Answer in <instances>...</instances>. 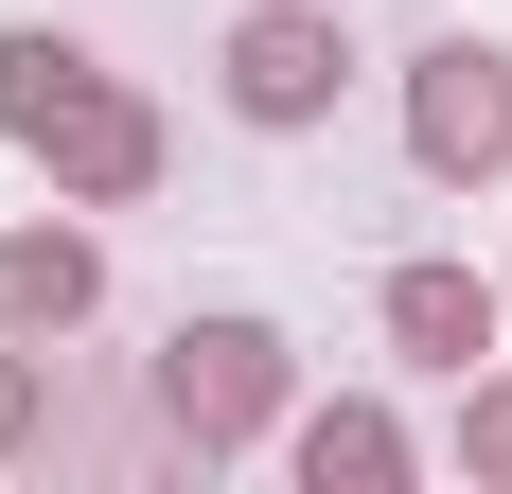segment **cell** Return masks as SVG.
<instances>
[{
	"label": "cell",
	"instance_id": "4",
	"mask_svg": "<svg viewBox=\"0 0 512 494\" xmlns=\"http://www.w3.org/2000/svg\"><path fill=\"white\" fill-rule=\"evenodd\" d=\"M36 159H53V212H142V195H159V159H177V142H159V106L124 89V71H106V89L71 106V124H53Z\"/></svg>",
	"mask_w": 512,
	"mask_h": 494
},
{
	"label": "cell",
	"instance_id": "11",
	"mask_svg": "<svg viewBox=\"0 0 512 494\" xmlns=\"http://www.w3.org/2000/svg\"><path fill=\"white\" fill-rule=\"evenodd\" d=\"M495 300H512V283H495Z\"/></svg>",
	"mask_w": 512,
	"mask_h": 494
},
{
	"label": "cell",
	"instance_id": "6",
	"mask_svg": "<svg viewBox=\"0 0 512 494\" xmlns=\"http://www.w3.org/2000/svg\"><path fill=\"white\" fill-rule=\"evenodd\" d=\"M495 336H512V300L477 283V265H389V353H424V371H477Z\"/></svg>",
	"mask_w": 512,
	"mask_h": 494
},
{
	"label": "cell",
	"instance_id": "2",
	"mask_svg": "<svg viewBox=\"0 0 512 494\" xmlns=\"http://www.w3.org/2000/svg\"><path fill=\"white\" fill-rule=\"evenodd\" d=\"M336 89H354L336 0H248V18H230V124L301 142V124H336Z\"/></svg>",
	"mask_w": 512,
	"mask_h": 494
},
{
	"label": "cell",
	"instance_id": "8",
	"mask_svg": "<svg viewBox=\"0 0 512 494\" xmlns=\"http://www.w3.org/2000/svg\"><path fill=\"white\" fill-rule=\"evenodd\" d=\"M283 459H301V477L318 494H389V477H407V424H389V406H371V389H336V406H301V442H283Z\"/></svg>",
	"mask_w": 512,
	"mask_h": 494
},
{
	"label": "cell",
	"instance_id": "1",
	"mask_svg": "<svg viewBox=\"0 0 512 494\" xmlns=\"http://www.w3.org/2000/svg\"><path fill=\"white\" fill-rule=\"evenodd\" d=\"M159 424L195 459H248L265 424H283V336H265V318H177V336H159Z\"/></svg>",
	"mask_w": 512,
	"mask_h": 494
},
{
	"label": "cell",
	"instance_id": "5",
	"mask_svg": "<svg viewBox=\"0 0 512 494\" xmlns=\"http://www.w3.org/2000/svg\"><path fill=\"white\" fill-rule=\"evenodd\" d=\"M89 300H106V247L89 230H0V336H89Z\"/></svg>",
	"mask_w": 512,
	"mask_h": 494
},
{
	"label": "cell",
	"instance_id": "7",
	"mask_svg": "<svg viewBox=\"0 0 512 494\" xmlns=\"http://www.w3.org/2000/svg\"><path fill=\"white\" fill-rule=\"evenodd\" d=\"M89 89H106V53H89V36H53V18H18V36H0V142H18V159H36Z\"/></svg>",
	"mask_w": 512,
	"mask_h": 494
},
{
	"label": "cell",
	"instance_id": "10",
	"mask_svg": "<svg viewBox=\"0 0 512 494\" xmlns=\"http://www.w3.org/2000/svg\"><path fill=\"white\" fill-rule=\"evenodd\" d=\"M36 424H53V389H36V336L0 353V459H36Z\"/></svg>",
	"mask_w": 512,
	"mask_h": 494
},
{
	"label": "cell",
	"instance_id": "9",
	"mask_svg": "<svg viewBox=\"0 0 512 494\" xmlns=\"http://www.w3.org/2000/svg\"><path fill=\"white\" fill-rule=\"evenodd\" d=\"M442 459H460L477 494H512V371H460V442Z\"/></svg>",
	"mask_w": 512,
	"mask_h": 494
},
{
	"label": "cell",
	"instance_id": "3",
	"mask_svg": "<svg viewBox=\"0 0 512 494\" xmlns=\"http://www.w3.org/2000/svg\"><path fill=\"white\" fill-rule=\"evenodd\" d=\"M407 159H424V177H512V53H495V36H424V71H407Z\"/></svg>",
	"mask_w": 512,
	"mask_h": 494
}]
</instances>
